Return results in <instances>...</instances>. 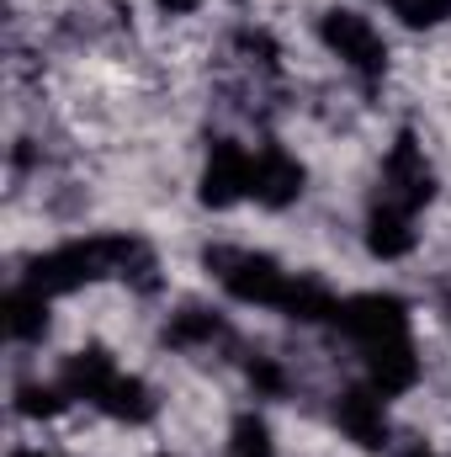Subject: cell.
<instances>
[{
    "label": "cell",
    "mask_w": 451,
    "mask_h": 457,
    "mask_svg": "<svg viewBox=\"0 0 451 457\" xmlns=\"http://www.w3.org/2000/svg\"><path fill=\"white\" fill-rule=\"evenodd\" d=\"M208 271L218 277V287L228 298L255 303V309H276V314H287V303L298 293V277H303V271H287L282 261H271L266 250H244V245L208 250Z\"/></svg>",
    "instance_id": "1"
},
{
    "label": "cell",
    "mask_w": 451,
    "mask_h": 457,
    "mask_svg": "<svg viewBox=\"0 0 451 457\" xmlns=\"http://www.w3.org/2000/svg\"><path fill=\"white\" fill-rule=\"evenodd\" d=\"M319 43L330 48V59H340L350 75L361 80H377L388 70V37L382 27L366 16V11H350V5H330L319 16Z\"/></svg>",
    "instance_id": "2"
},
{
    "label": "cell",
    "mask_w": 451,
    "mask_h": 457,
    "mask_svg": "<svg viewBox=\"0 0 451 457\" xmlns=\"http://www.w3.org/2000/svg\"><path fill=\"white\" fill-rule=\"evenodd\" d=\"M430 197H436V170L425 160V144L398 133L388 160H382V176H377V203L398 208V213H420Z\"/></svg>",
    "instance_id": "3"
},
{
    "label": "cell",
    "mask_w": 451,
    "mask_h": 457,
    "mask_svg": "<svg viewBox=\"0 0 451 457\" xmlns=\"http://www.w3.org/2000/svg\"><path fill=\"white\" fill-rule=\"evenodd\" d=\"M335 330L356 345V351H366V345L409 336V309H404V298H393V293H356V298H345L335 309Z\"/></svg>",
    "instance_id": "4"
},
{
    "label": "cell",
    "mask_w": 451,
    "mask_h": 457,
    "mask_svg": "<svg viewBox=\"0 0 451 457\" xmlns=\"http://www.w3.org/2000/svg\"><path fill=\"white\" fill-rule=\"evenodd\" d=\"M250 176H255V149L239 144V138H218L208 149V165H202V203L208 208H234L250 197Z\"/></svg>",
    "instance_id": "5"
},
{
    "label": "cell",
    "mask_w": 451,
    "mask_h": 457,
    "mask_svg": "<svg viewBox=\"0 0 451 457\" xmlns=\"http://www.w3.org/2000/svg\"><path fill=\"white\" fill-rule=\"evenodd\" d=\"M250 197L260 208H292L303 197V165L298 154H287L282 144H260L255 149V176H250Z\"/></svg>",
    "instance_id": "6"
},
{
    "label": "cell",
    "mask_w": 451,
    "mask_h": 457,
    "mask_svg": "<svg viewBox=\"0 0 451 457\" xmlns=\"http://www.w3.org/2000/svg\"><path fill=\"white\" fill-rule=\"evenodd\" d=\"M361 367H366V383L382 394V399H398L420 383V345L414 336H398V341L366 345L361 351Z\"/></svg>",
    "instance_id": "7"
},
{
    "label": "cell",
    "mask_w": 451,
    "mask_h": 457,
    "mask_svg": "<svg viewBox=\"0 0 451 457\" xmlns=\"http://www.w3.org/2000/svg\"><path fill=\"white\" fill-rule=\"evenodd\" d=\"M335 426L345 431V442L356 447H382L388 442V410H382V394L372 383H356L335 399Z\"/></svg>",
    "instance_id": "8"
},
{
    "label": "cell",
    "mask_w": 451,
    "mask_h": 457,
    "mask_svg": "<svg viewBox=\"0 0 451 457\" xmlns=\"http://www.w3.org/2000/svg\"><path fill=\"white\" fill-rule=\"evenodd\" d=\"M414 213H398V208H382V203H372V213H366V250L377 255V261H404L409 250H414Z\"/></svg>",
    "instance_id": "9"
},
{
    "label": "cell",
    "mask_w": 451,
    "mask_h": 457,
    "mask_svg": "<svg viewBox=\"0 0 451 457\" xmlns=\"http://www.w3.org/2000/svg\"><path fill=\"white\" fill-rule=\"evenodd\" d=\"M96 404H102L112 420H122V426H144V420H154V410H160L154 388H149L144 378H133V372H117L112 383L102 388Z\"/></svg>",
    "instance_id": "10"
},
{
    "label": "cell",
    "mask_w": 451,
    "mask_h": 457,
    "mask_svg": "<svg viewBox=\"0 0 451 457\" xmlns=\"http://www.w3.org/2000/svg\"><path fill=\"white\" fill-rule=\"evenodd\" d=\"M48 330V293H37L32 282L11 287L5 293V336L21 345V341H37Z\"/></svg>",
    "instance_id": "11"
},
{
    "label": "cell",
    "mask_w": 451,
    "mask_h": 457,
    "mask_svg": "<svg viewBox=\"0 0 451 457\" xmlns=\"http://www.w3.org/2000/svg\"><path fill=\"white\" fill-rule=\"evenodd\" d=\"M224 314H213V309H181L176 320H170V345H181V351H218L228 345Z\"/></svg>",
    "instance_id": "12"
},
{
    "label": "cell",
    "mask_w": 451,
    "mask_h": 457,
    "mask_svg": "<svg viewBox=\"0 0 451 457\" xmlns=\"http://www.w3.org/2000/svg\"><path fill=\"white\" fill-rule=\"evenodd\" d=\"M224 457H276V436L260 415H239L228 426V442H224Z\"/></svg>",
    "instance_id": "13"
},
{
    "label": "cell",
    "mask_w": 451,
    "mask_h": 457,
    "mask_svg": "<svg viewBox=\"0 0 451 457\" xmlns=\"http://www.w3.org/2000/svg\"><path fill=\"white\" fill-rule=\"evenodd\" d=\"M393 11L409 27H441L451 16V0H393Z\"/></svg>",
    "instance_id": "14"
},
{
    "label": "cell",
    "mask_w": 451,
    "mask_h": 457,
    "mask_svg": "<svg viewBox=\"0 0 451 457\" xmlns=\"http://www.w3.org/2000/svg\"><path fill=\"white\" fill-rule=\"evenodd\" d=\"M154 5H160L165 16H192V11H202L208 0H154Z\"/></svg>",
    "instance_id": "15"
},
{
    "label": "cell",
    "mask_w": 451,
    "mask_h": 457,
    "mask_svg": "<svg viewBox=\"0 0 451 457\" xmlns=\"http://www.w3.org/2000/svg\"><path fill=\"white\" fill-rule=\"evenodd\" d=\"M11 457H43V453H27V447H21V453H11Z\"/></svg>",
    "instance_id": "16"
}]
</instances>
